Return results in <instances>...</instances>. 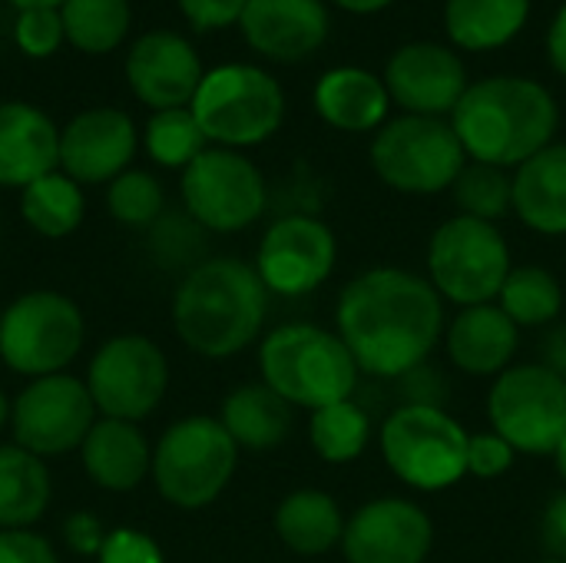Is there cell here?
Listing matches in <instances>:
<instances>
[{"instance_id": "obj_1", "label": "cell", "mask_w": 566, "mask_h": 563, "mask_svg": "<svg viewBox=\"0 0 566 563\" xmlns=\"http://www.w3.org/2000/svg\"><path fill=\"white\" fill-rule=\"evenodd\" d=\"M335 335L358 372L401 378L424 365L444 335V305L428 279L398 265H378L342 289Z\"/></svg>"}, {"instance_id": "obj_2", "label": "cell", "mask_w": 566, "mask_h": 563, "mask_svg": "<svg viewBox=\"0 0 566 563\" xmlns=\"http://www.w3.org/2000/svg\"><path fill=\"white\" fill-rule=\"evenodd\" d=\"M451 126L468 159L517 169L554 143L560 106L531 76H488L468 86L451 113Z\"/></svg>"}, {"instance_id": "obj_3", "label": "cell", "mask_w": 566, "mask_h": 563, "mask_svg": "<svg viewBox=\"0 0 566 563\" xmlns=\"http://www.w3.org/2000/svg\"><path fill=\"white\" fill-rule=\"evenodd\" d=\"M269 315V289L255 265L219 256L202 259L182 275L172 299V325L182 345L202 358H232L245 352Z\"/></svg>"}, {"instance_id": "obj_4", "label": "cell", "mask_w": 566, "mask_h": 563, "mask_svg": "<svg viewBox=\"0 0 566 563\" xmlns=\"http://www.w3.org/2000/svg\"><path fill=\"white\" fill-rule=\"evenodd\" d=\"M259 372L275 395L308 411L348 402L358 385V365L345 342L312 322H289L269 332L259 348Z\"/></svg>"}, {"instance_id": "obj_5", "label": "cell", "mask_w": 566, "mask_h": 563, "mask_svg": "<svg viewBox=\"0 0 566 563\" xmlns=\"http://www.w3.org/2000/svg\"><path fill=\"white\" fill-rule=\"evenodd\" d=\"M189 110L212 146L249 149L279 133L285 90L255 63H219L206 70Z\"/></svg>"}, {"instance_id": "obj_6", "label": "cell", "mask_w": 566, "mask_h": 563, "mask_svg": "<svg viewBox=\"0 0 566 563\" xmlns=\"http://www.w3.org/2000/svg\"><path fill=\"white\" fill-rule=\"evenodd\" d=\"M239 445L219 418L192 415L169 425L153 451V481L163 501L182 511L209 508L232 481Z\"/></svg>"}, {"instance_id": "obj_7", "label": "cell", "mask_w": 566, "mask_h": 563, "mask_svg": "<svg viewBox=\"0 0 566 563\" xmlns=\"http://www.w3.org/2000/svg\"><path fill=\"white\" fill-rule=\"evenodd\" d=\"M375 176L405 196H434L454 186L468 166V153L451 126L438 116L401 113L388 119L368 149Z\"/></svg>"}, {"instance_id": "obj_8", "label": "cell", "mask_w": 566, "mask_h": 563, "mask_svg": "<svg viewBox=\"0 0 566 563\" xmlns=\"http://www.w3.org/2000/svg\"><path fill=\"white\" fill-rule=\"evenodd\" d=\"M468 431L438 405H398L381 425V455L415 491H448L468 475Z\"/></svg>"}, {"instance_id": "obj_9", "label": "cell", "mask_w": 566, "mask_h": 563, "mask_svg": "<svg viewBox=\"0 0 566 563\" xmlns=\"http://www.w3.org/2000/svg\"><path fill=\"white\" fill-rule=\"evenodd\" d=\"M511 269L507 239L494 222L458 212L441 222L428 242V282L441 299L461 309L494 302Z\"/></svg>"}, {"instance_id": "obj_10", "label": "cell", "mask_w": 566, "mask_h": 563, "mask_svg": "<svg viewBox=\"0 0 566 563\" xmlns=\"http://www.w3.org/2000/svg\"><path fill=\"white\" fill-rule=\"evenodd\" d=\"M83 348V312L73 299L36 289L0 312V358L17 375H60Z\"/></svg>"}, {"instance_id": "obj_11", "label": "cell", "mask_w": 566, "mask_h": 563, "mask_svg": "<svg viewBox=\"0 0 566 563\" xmlns=\"http://www.w3.org/2000/svg\"><path fill=\"white\" fill-rule=\"evenodd\" d=\"M488 418L517 455H554L566 435V378L547 365L501 372L488 395Z\"/></svg>"}, {"instance_id": "obj_12", "label": "cell", "mask_w": 566, "mask_h": 563, "mask_svg": "<svg viewBox=\"0 0 566 563\" xmlns=\"http://www.w3.org/2000/svg\"><path fill=\"white\" fill-rule=\"evenodd\" d=\"M182 206L206 232H242L265 212L269 186L249 156L209 146L182 169Z\"/></svg>"}, {"instance_id": "obj_13", "label": "cell", "mask_w": 566, "mask_h": 563, "mask_svg": "<svg viewBox=\"0 0 566 563\" xmlns=\"http://www.w3.org/2000/svg\"><path fill=\"white\" fill-rule=\"evenodd\" d=\"M169 385V362L146 335H116L103 342L90 362L86 388L103 418L143 421L149 418Z\"/></svg>"}, {"instance_id": "obj_14", "label": "cell", "mask_w": 566, "mask_h": 563, "mask_svg": "<svg viewBox=\"0 0 566 563\" xmlns=\"http://www.w3.org/2000/svg\"><path fill=\"white\" fill-rule=\"evenodd\" d=\"M96 425V405L86 382L60 372L30 378L13 398L10 428L20 448L36 458H60L76 451Z\"/></svg>"}, {"instance_id": "obj_15", "label": "cell", "mask_w": 566, "mask_h": 563, "mask_svg": "<svg viewBox=\"0 0 566 563\" xmlns=\"http://www.w3.org/2000/svg\"><path fill=\"white\" fill-rule=\"evenodd\" d=\"M338 242L335 232L305 212H292L275 219L255 256V272L275 295H308L315 292L335 269Z\"/></svg>"}, {"instance_id": "obj_16", "label": "cell", "mask_w": 566, "mask_h": 563, "mask_svg": "<svg viewBox=\"0 0 566 563\" xmlns=\"http://www.w3.org/2000/svg\"><path fill=\"white\" fill-rule=\"evenodd\" d=\"M381 80L395 106H401L411 116H438V119H451L454 106L471 86L461 53L434 40L401 43L388 56Z\"/></svg>"}, {"instance_id": "obj_17", "label": "cell", "mask_w": 566, "mask_h": 563, "mask_svg": "<svg viewBox=\"0 0 566 563\" xmlns=\"http://www.w3.org/2000/svg\"><path fill=\"white\" fill-rule=\"evenodd\" d=\"M434 548V521L408 498H375L345 521L348 563H424Z\"/></svg>"}, {"instance_id": "obj_18", "label": "cell", "mask_w": 566, "mask_h": 563, "mask_svg": "<svg viewBox=\"0 0 566 563\" xmlns=\"http://www.w3.org/2000/svg\"><path fill=\"white\" fill-rule=\"evenodd\" d=\"M139 133L129 113L116 106H93L76 113L60 129V173L80 186L113 183L136 156Z\"/></svg>"}, {"instance_id": "obj_19", "label": "cell", "mask_w": 566, "mask_h": 563, "mask_svg": "<svg viewBox=\"0 0 566 563\" xmlns=\"http://www.w3.org/2000/svg\"><path fill=\"white\" fill-rule=\"evenodd\" d=\"M202 76L199 50L176 30H149L126 53V83L153 113L189 106Z\"/></svg>"}, {"instance_id": "obj_20", "label": "cell", "mask_w": 566, "mask_h": 563, "mask_svg": "<svg viewBox=\"0 0 566 563\" xmlns=\"http://www.w3.org/2000/svg\"><path fill=\"white\" fill-rule=\"evenodd\" d=\"M239 30L259 56L298 63L322 50L332 17L325 0H249Z\"/></svg>"}, {"instance_id": "obj_21", "label": "cell", "mask_w": 566, "mask_h": 563, "mask_svg": "<svg viewBox=\"0 0 566 563\" xmlns=\"http://www.w3.org/2000/svg\"><path fill=\"white\" fill-rule=\"evenodd\" d=\"M60 166V129L30 103H0V186L27 189Z\"/></svg>"}, {"instance_id": "obj_22", "label": "cell", "mask_w": 566, "mask_h": 563, "mask_svg": "<svg viewBox=\"0 0 566 563\" xmlns=\"http://www.w3.org/2000/svg\"><path fill=\"white\" fill-rule=\"evenodd\" d=\"M448 358L458 372L471 378L501 375L511 368L521 342V329L501 312V305H471L461 309L458 319L448 325Z\"/></svg>"}, {"instance_id": "obj_23", "label": "cell", "mask_w": 566, "mask_h": 563, "mask_svg": "<svg viewBox=\"0 0 566 563\" xmlns=\"http://www.w3.org/2000/svg\"><path fill=\"white\" fill-rule=\"evenodd\" d=\"M312 103L322 123L342 133H378L391 113L385 80L365 66H335L322 73Z\"/></svg>"}, {"instance_id": "obj_24", "label": "cell", "mask_w": 566, "mask_h": 563, "mask_svg": "<svg viewBox=\"0 0 566 563\" xmlns=\"http://www.w3.org/2000/svg\"><path fill=\"white\" fill-rule=\"evenodd\" d=\"M80 458L90 481L113 494L136 491L146 475H153V448L133 421L96 418L80 445Z\"/></svg>"}, {"instance_id": "obj_25", "label": "cell", "mask_w": 566, "mask_h": 563, "mask_svg": "<svg viewBox=\"0 0 566 563\" xmlns=\"http://www.w3.org/2000/svg\"><path fill=\"white\" fill-rule=\"evenodd\" d=\"M514 212L541 236H566V143H551L514 169Z\"/></svg>"}, {"instance_id": "obj_26", "label": "cell", "mask_w": 566, "mask_h": 563, "mask_svg": "<svg viewBox=\"0 0 566 563\" xmlns=\"http://www.w3.org/2000/svg\"><path fill=\"white\" fill-rule=\"evenodd\" d=\"M534 0H444V33L454 50L491 53L521 37Z\"/></svg>"}, {"instance_id": "obj_27", "label": "cell", "mask_w": 566, "mask_h": 563, "mask_svg": "<svg viewBox=\"0 0 566 563\" xmlns=\"http://www.w3.org/2000/svg\"><path fill=\"white\" fill-rule=\"evenodd\" d=\"M275 534L279 541L298 554V557H322L335 548H342L345 538V518L332 494L302 488L282 498L275 508Z\"/></svg>"}, {"instance_id": "obj_28", "label": "cell", "mask_w": 566, "mask_h": 563, "mask_svg": "<svg viewBox=\"0 0 566 563\" xmlns=\"http://www.w3.org/2000/svg\"><path fill=\"white\" fill-rule=\"evenodd\" d=\"M229 438L245 451H272L292 435V405L265 382L242 385L222 402L219 415Z\"/></svg>"}, {"instance_id": "obj_29", "label": "cell", "mask_w": 566, "mask_h": 563, "mask_svg": "<svg viewBox=\"0 0 566 563\" xmlns=\"http://www.w3.org/2000/svg\"><path fill=\"white\" fill-rule=\"evenodd\" d=\"M53 484L43 458L20 445H0V531H27L50 504Z\"/></svg>"}, {"instance_id": "obj_30", "label": "cell", "mask_w": 566, "mask_h": 563, "mask_svg": "<svg viewBox=\"0 0 566 563\" xmlns=\"http://www.w3.org/2000/svg\"><path fill=\"white\" fill-rule=\"evenodd\" d=\"M86 212V199L80 183H73L66 173H50L30 183L20 196V216L23 222L46 239H63L80 229Z\"/></svg>"}, {"instance_id": "obj_31", "label": "cell", "mask_w": 566, "mask_h": 563, "mask_svg": "<svg viewBox=\"0 0 566 563\" xmlns=\"http://www.w3.org/2000/svg\"><path fill=\"white\" fill-rule=\"evenodd\" d=\"M66 43L80 53L103 56L126 43L133 27V3L129 0H63L60 3Z\"/></svg>"}, {"instance_id": "obj_32", "label": "cell", "mask_w": 566, "mask_h": 563, "mask_svg": "<svg viewBox=\"0 0 566 563\" xmlns=\"http://www.w3.org/2000/svg\"><path fill=\"white\" fill-rule=\"evenodd\" d=\"M497 305L517 329H541V325H551L560 319L564 289L551 269L517 265L507 272V279L497 292Z\"/></svg>"}, {"instance_id": "obj_33", "label": "cell", "mask_w": 566, "mask_h": 563, "mask_svg": "<svg viewBox=\"0 0 566 563\" xmlns=\"http://www.w3.org/2000/svg\"><path fill=\"white\" fill-rule=\"evenodd\" d=\"M371 438L368 411L358 402H335L318 411H312L308 421V441L315 455L328 465H352L365 455Z\"/></svg>"}, {"instance_id": "obj_34", "label": "cell", "mask_w": 566, "mask_h": 563, "mask_svg": "<svg viewBox=\"0 0 566 563\" xmlns=\"http://www.w3.org/2000/svg\"><path fill=\"white\" fill-rule=\"evenodd\" d=\"M143 146L153 163H159L166 169H186L196 156H202L209 149V139H206L202 126L196 123L192 110L182 106V110L153 113L143 129Z\"/></svg>"}, {"instance_id": "obj_35", "label": "cell", "mask_w": 566, "mask_h": 563, "mask_svg": "<svg viewBox=\"0 0 566 563\" xmlns=\"http://www.w3.org/2000/svg\"><path fill=\"white\" fill-rule=\"evenodd\" d=\"M451 196H454L461 216L497 226V219L514 212V176L501 166L468 159V166L461 169V176L451 186Z\"/></svg>"}, {"instance_id": "obj_36", "label": "cell", "mask_w": 566, "mask_h": 563, "mask_svg": "<svg viewBox=\"0 0 566 563\" xmlns=\"http://www.w3.org/2000/svg\"><path fill=\"white\" fill-rule=\"evenodd\" d=\"M106 206H109V216L119 226L149 229L163 216L166 196H163V186H159V179L153 173H146V169H126L123 176H116L109 183Z\"/></svg>"}, {"instance_id": "obj_37", "label": "cell", "mask_w": 566, "mask_h": 563, "mask_svg": "<svg viewBox=\"0 0 566 563\" xmlns=\"http://www.w3.org/2000/svg\"><path fill=\"white\" fill-rule=\"evenodd\" d=\"M202 226L189 212H163L149 226V252L166 269L192 272L202 252Z\"/></svg>"}, {"instance_id": "obj_38", "label": "cell", "mask_w": 566, "mask_h": 563, "mask_svg": "<svg viewBox=\"0 0 566 563\" xmlns=\"http://www.w3.org/2000/svg\"><path fill=\"white\" fill-rule=\"evenodd\" d=\"M13 43H17V50H20L23 56H30V60H46V56H53V53L66 43L60 10H50V7H40V10H17V20H13Z\"/></svg>"}, {"instance_id": "obj_39", "label": "cell", "mask_w": 566, "mask_h": 563, "mask_svg": "<svg viewBox=\"0 0 566 563\" xmlns=\"http://www.w3.org/2000/svg\"><path fill=\"white\" fill-rule=\"evenodd\" d=\"M517 451L497 435V431H484V435H471L468 438V475L494 481L501 475L511 471Z\"/></svg>"}, {"instance_id": "obj_40", "label": "cell", "mask_w": 566, "mask_h": 563, "mask_svg": "<svg viewBox=\"0 0 566 563\" xmlns=\"http://www.w3.org/2000/svg\"><path fill=\"white\" fill-rule=\"evenodd\" d=\"M96 563H166L163 561V548L136 531V528H116L106 534L103 551L96 554Z\"/></svg>"}, {"instance_id": "obj_41", "label": "cell", "mask_w": 566, "mask_h": 563, "mask_svg": "<svg viewBox=\"0 0 566 563\" xmlns=\"http://www.w3.org/2000/svg\"><path fill=\"white\" fill-rule=\"evenodd\" d=\"M182 17L199 33H216L226 27H235L242 20V10L249 0H176Z\"/></svg>"}, {"instance_id": "obj_42", "label": "cell", "mask_w": 566, "mask_h": 563, "mask_svg": "<svg viewBox=\"0 0 566 563\" xmlns=\"http://www.w3.org/2000/svg\"><path fill=\"white\" fill-rule=\"evenodd\" d=\"M0 563H60L46 538L27 531H0Z\"/></svg>"}, {"instance_id": "obj_43", "label": "cell", "mask_w": 566, "mask_h": 563, "mask_svg": "<svg viewBox=\"0 0 566 563\" xmlns=\"http://www.w3.org/2000/svg\"><path fill=\"white\" fill-rule=\"evenodd\" d=\"M109 531H103V524L86 514V511H76L66 518L63 524V541L73 554H83V557H96L103 551V541H106Z\"/></svg>"}, {"instance_id": "obj_44", "label": "cell", "mask_w": 566, "mask_h": 563, "mask_svg": "<svg viewBox=\"0 0 566 563\" xmlns=\"http://www.w3.org/2000/svg\"><path fill=\"white\" fill-rule=\"evenodd\" d=\"M398 382L405 385V395H408L405 405H438V408H444L448 385H444V378H441L438 368L418 365V368H411L408 375H401Z\"/></svg>"}, {"instance_id": "obj_45", "label": "cell", "mask_w": 566, "mask_h": 563, "mask_svg": "<svg viewBox=\"0 0 566 563\" xmlns=\"http://www.w3.org/2000/svg\"><path fill=\"white\" fill-rule=\"evenodd\" d=\"M541 541L554 561L566 563V491L551 498V504L541 518Z\"/></svg>"}, {"instance_id": "obj_46", "label": "cell", "mask_w": 566, "mask_h": 563, "mask_svg": "<svg viewBox=\"0 0 566 563\" xmlns=\"http://www.w3.org/2000/svg\"><path fill=\"white\" fill-rule=\"evenodd\" d=\"M547 56H551V66L566 80V0L560 3V10L554 13V20H551V30H547Z\"/></svg>"}, {"instance_id": "obj_47", "label": "cell", "mask_w": 566, "mask_h": 563, "mask_svg": "<svg viewBox=\"0 0 566 563\" xmlns=\"http://www.w3.org/2000/svg\"><path fill=\"white\" fill-rule=\"evenodd\" d=\"M541 365H547L551 372H557L560 378H566V325L554 329L547 335V342H544V362Z\"/></svg>"}, {"instance_id": "obj_48", "label": "cell", "mask_w": 566, "mask_h": 563, "mask_svg": "<svg viewBox=\"0 0 566 563\" xmlns=\"http://www.w3.org/2000/svg\"><path fill=\"white\" fill-rule=\"evenodd\" d=\"M328 3H335L338 10H345V13H355V17H371V13H381V10H388L395 0H328Z\"/></svg>"}, {"instance_id": "obj_49", "label": "cell", "mask_w": 566, "mask_h": 563, "mask_svg": "<svg viewBox=\"0 0 566 563\" xmlns=\"http://www.w3.org/2000/svg\"><path fill=\"white\" fill-rule=\"evenodd\" d=\"M17 10H40V7H50V10H60L63 0H10Z\"/></svg>"}, {"instance_id": "obj_50", "label": "cell", "mask_w": 566, "mask_h": 563, "mask_svg": "<svg viewBox=\"0 0 566 563\" xmlns=\"http://www.w3.org/2000/svg\"><path fill=\"white\" fill-rule=\"evenodd\" d=\"M551 458H554V465H557V475L566 481V435H564V441L554 448V455H551Z\"/></svg>"}, {"instance_id": "obj_51", "label": "cell", "mask_w": 566, "mask_h": 563, "mask_svg": "<svg viewBox=\"0 0 566 563\" xmlns=\"http://www.w3.org/2000/svg\"><path fill=\"white\" fill-rule=\"evenodd\" d=\"M10 408H13V405H10V402H7V395L0 392V431H3V425L10 421Z\"/></svg>"}, {"instance_id": "obj_52", "label": "cell", "mask_w": 566, "mask_h": 563, "mask_svg": "<svg viewBox=\"0 0 566 563\" xmlns=\"http://www.w3.org/2000/svg\"><path fill=\"white\" fill-rule=\"evenodd\" d=\"M541 563H564V561H554V557H551V561H541Z\"/></svg>"}]
</instances>
